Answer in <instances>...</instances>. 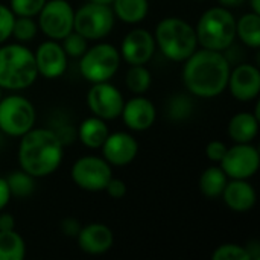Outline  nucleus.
<instances>
[{"label":"nucleus","mask_w":260,"mask_h":260,"mask_svg":"<svg viewBox=\"0 0 260 260\" xmlns=\"http://www.w3.org/2000/svg\"><path fill=\"white\" fill-rule=\"evenodd\" d=\"M212 260H251L245 245L239 244H222L219 245L213 254Z\"/></svg>","instance_id":"nucleus-31"},{"label":"nucleus","mask_w":260,"mask_h":260,"mask_svg":"<svg viewBox=\"0 0 260 260\" xmlns=\"http://www.w3.org/2000/svg\"><path fill=\"white\" fill-rule=\"evenodd\" d=\"M236 37L248 47H260V14L253 11L236 20Z\"/></svg>","instance_id":"nucleus-24"},{"label":"nucleus","mask_w":260,"mask_h":260,"mask_svg":"<svg viewBox=\"0 0 260 260\" xmlns=\"http://www.w3.org/2000/svg\"><path fill=\"white\" fill-rule=\"evenodd\" d=\"M227 152V145L221 140H212L206 146V155L210 161L219 163Z\"/></svg>","instance_id":"nucleus-34"},{"label":"nucleus","mask_w":260,"mask_h":260,"mask_svg":"<svg viewBox=\"0 0 260 260\" xmlns=\"http://www.w3.org/2000/svg\"><path fill=\"white\" fill-rule=\"evenodd\" d=\"M195 32L201 47L225 52L236 40V17L227 8H209L200 17Z\"/></svg>","instance_id":"nucleus-5"},{"label":"nucleus","mask_w":260,"mask_h":260,"mask_svg":"<svg viewBox=\"0 0 260 260\" xmlns=\"http://www.w3.org/2000/svg\"><path fill=\"white\" fill-rule=\"evenodd\" d=\"M12 195H11V190H9V186L6 183V178L0 177V212L9 204Z\"/></svg>","instance_id":"nucleus-37"},{"label":"nucleus","mask_w":260,"mask_h":260,"mask_svg":"<svg viewBox=\"0 0 260 260\" xmlns=\"http://www.w3.org/2000/svg\"><path fill=\"white\" fill-rule=\"evenodd\" d=\"M76 241L84 253L99 256L111 250L114 244V235L108 225L101 222H91L85 227H81Z\"/></svg>","instance_id":"nucleus-18"},{"label":"nucleus","mask_w":260,"mask_h":260,"mask_svg":"<svg viewBox=\"0 0 260 260\" xmlns=\"http://www.w3.org/2000/svg\"><path fill=\"white\" fill-rule=\"evenodd\" d=\"M227 88L241 102L253 101L260 93V72L253 64H239L230 70Z\"/></svg>","instance_id":"nucleus-16"},{"label":"nucleus","mask_w":260,"mask_h":260,"mask_svg":"<svg viewBox=\"0 0 260 260\" xmlns=\"http://www.w3.org/2000/svg\"><path fill=\"white\" fill-rule=\"evenodd\" d=\"M230 70V61L224 52L201 47L184 61L181 76L190 94L212 99L227 90Z\"/></svg>","instance_id":"nucleus-1"},{"label":"nucleus","mask_w":260,"mask_h":260,"mask_svg":"<svg viewBox=\"0 0 260 260\" xmlns=\"http://www.w3.org/2000/svg\"><path fill=\"white\" fill-rule=\"evenodd\" d=\"M229 177L221 166H209L200 177V190L206 198H219L227 186Z\"/></svg>","instance_id":"nucleus-23"},{"label":"nucleus","mask_w":260,"mask_h":260,"mask_svg":"<svg viewBox=\"0 0 260 260\" xmlns=\"http://www.w3.org/2000/svg\"><path fill=\"white\" fill-rule=\"evenodd\" d=\"M123 104L125 99L122 91L110 81L93 84L87 93V105L90 111L93 116H98L105 122L120 117Z\"/></svg>","instance_id":"nucleus-12"},{"label":"nucleus","mask_w":260,"mask_h":260,"mask_svg":"<svg viewBox=\"0 0 260 260\" xmlns=\"http://www.w3.org/2000/svg\"><path fill=\"white\" fill-rule=\"evenodd\" d=\"M120 62L122 58L117 47L108 43H98L79 58V73L91 84L105 82L117 73Z\"/></svg>","instance_id":"nucleus-6"},{"label":"nucleus","mask_w":260,"mask_h":260,"mask_svg":"<svg viewBox=\"0 0 260 260\" xmlns=\"http://www.w3.org/2000/svg\"><path fill=\"white\" fill-rule=\"evenodd\" d=\"M46 0H9V8L17 17H37Z\"/></svg>","instance_id":"nucleus-32"},{"label":"nucleus","mask_w":260,"mask_h":260,"mask_svg":"<svg viewBox=\"0 0 260 260\" xmlns=\"http://www.w3.org/2000/svg\"><path fill=\"white\" fill-rule=\"evenodd\" d=\"M120 117L131 131L142 133L154 125L157 119V110L152 101L143 94H136L123 104Z\"/></svg>","instance_id":"nucleus-17"},{"label":"nucleus","mask_w":260,"mask_h":260,"mask_svg":"<svg viewBox=\"0 0 260 260\" xmlns=\"http://www.w3.org/2000/svg\"><path fill=\"white\" fill-rule=\"evenodd\" d=\"M38 78L34 52L23 43L0 44V88L24 90Z\"/></svg>","instance_id":"nucleus-3"},{"label":"nucleus","mask_w":260,"mask_h":260,"mask_svg":"<svg viewBox=\"0 0 260 260\" xmlns=\"http://www.w3.org/2000/svg\"><path fill=\"white\" fill-rule=\"evenodd\" d=\"M88 2L101 3V5H111V3H113V0H88Z\"/></svg>","instance_id":"nucleus-42"},{"label":"nucleus","mask_w":260,"mask_h":260,"mask_svg":"<svg viewBox=\"0 0 260 260\" xmlns=\"http://www.w3.org/2000/svg\"><path fill=\"white\" fill-rule=\"evenodd\" d=\"M102 157L114 168L128 166L139 154V143L129 133L116 131L110 133L101 146Z\"/></svg>","instance_id":"nucleus-15"},{"label":"nucleus","mask_w":260,"mask_h":260,"mask_svg":"<svg viewBox=\"0 0 260 260\" xmlns=\"http://www.w3.org/2000/svg\"><path fill=\"white\" fill-rule=\"evenodd\" d=\"M248 254H250V259L251 260H259L260 259V244L257 241H250L247 245H245Z\"/></svg>","instance_id":"nucleus-39"},{"label":"nucleus","mask_w":260,"mask_h":260,"mask_svg":"<svg viewBox=\"0 0 260 260\" xmlns=\"http://www.w3.org/2000/svg\"><path fill=\"white\" fill-rule=\"evenodd\" d=\"M37 32H38V23H35L34 17H17L15 15L11 37H14L18 43L24 44V43L34 40Z\"/></svg>","instance_id":"nucleus-29"},{"label":"nucleus","mask_w":260,"mask_h":260,"mask_svg":"<svg viewBox=\"0 0 260 260\" xmlns=\"http://www.w3.org/2000/svg\"><path fill=\"white\" fill-rule=\"evenodd\" d=\"M200 2H201V0H200Z\"/></svg>","instance_id":"nucleus-45"},{"label":"nucleus","mask_w":260,"mask_h":260,"mask_svg":"<svg viewBox=\"0 0 260 260\" xmlns=\"http://www.w3.org/2000/svg\"><path fill=\"white\" fill-rule=\"evenodd\" d=\"M26 256V244L15 230L0 232V260H23Z\"/></svg>","instance_id":"nucleus-25"},{"label":"nucleus","mask_w":260,"mask_h":260,"mask_svg":"<svg viewBox=\"0 0 260 260\" xmlns=\"http://www.w3.org/2000/svg\"><path fill=\"white\" fill-rule=\"evenodd\" d=\"M105 192L114 198V200H120L126 195V184L125 181H122L120 178H114L111 177V180L108 181V184L105 186Z\"/></svg>","instance_id":"nucleus-35"},{"label":"nucleus","mask_w":260,"mask_h":260,"mask_svg":"<svg viewBox=\"0 0 260 260\" xmlns=\"http://www.w3.org/2000/svg\"><path fill=\"white\" fill-rule=\"evenodd\" d=\"M34 58L38 76L46 79H56L67 70L69 56L66 55L61 43L56 40H47L41 43L34 52Z\"/></svg>","instance_id":"nucleus-14"},{"label":"nucleus","mask_w":260,"mask_h":260,"mask_svg":"<svg viewBox=\"0 0 260 260\" xmlns=\"http://www.w3.org/2000/svg\"><path fill=\"white\" fill-rule=\"evenodd\" d=\"M59 227H61L62 235H66L69 238H76L81 230V222L75 218H66L61 221Z\"/></svg>","instance_id":"nucleus-36"},{"label":"nucleus","mask_w":260,"mask_h":260,"mask_svg":"<svg viewBox=\"0 0 260 260\" xmlns=\"http://www.w3.org/2000/svg\"><path fill=\"white\" fill-rule=\"evenodd\" d=\"M114 12L111 5L87 2L75 11L73 30L85 37L88 41L105 38L114 27Z\"/></svg>","instance_id":"nucleus-8"},{"label":"nucleus","mask_w":260,"mask_h":260,"mask_svg":"<svg viewBox=\"0 0 260 260\" xmlns=\"http://www.w3.org/2000/svg\"><path fill=\"white\" fill-rule=\"evenodd\" d=\"M37 113L32 102L21 94L2 96L0 131L8 137H21L35 126Z\"/></svg>","instance_id":"nucleus-7"},{"label":"nucleus","mask_w":260,"mask_h":260,"mask_svg":"<svg viewBox=\"0 0 260 260\" xmlns=\"http://www.w3.org/2000/svg\"><path fill=\"white\" fill-rule=\"evenodd\" d=\"M6 183L9 186L11 195L17 198H27L35 190V178L23 169L11 172L6 177Z\"/></svg>","instance_id":"nucleus-27"},{"label":"nucleus","mask_w":260,"mask_h":260,"mask_svg":"<svg viewBox=\"0 0 260 260\" xmlns=\"http://www.w3.org/2000/svg\"><path fill=\"white\" fill-rule=\"evenodd\" d=\"M192 111H193V101L187 94L178 93V94H175V96H172L169 99L168 117L171 120H175V122L186 120L187 117H190Z\"/></svg>","instance_id":"nucleus-28"},{"label":"nucleus","mask_w":260,"mask_h":260,"mask_svg":"<svg viewBox=\"0 0 260 260\" xmlns=\"http://www.w3.org/2000/svg\"><path fill=\"white\" fill-rule=\"evenodd\" d=\"M259 117L250 111L235 114L229 122V136L235 143H251L259 133Z\"/></svg>","instance_id":"nucleus-20"},{"label":"nucleus","mask_w":260,"mask_h":260,"mask_svg":"<svg viewBox=\"0 0 260 260\" xmlns=\"http://www.w3.org/2000/svg\"><path fill=\"white\" fill-rule=\"evenodd\" d=\"M114 17L128 24L143 21L149 12L148 0H113L111 3Z\"/></svg>","instance_id":"nucleus-22"},{"label":"nucleus","mask_w":260,"mask_h":260,"mask_svg":"<svg viewBox=\"0 0 260 260\" xmlns=\"http://www.w3.org/2000/svg\"><path fill=\"white\" fill-rule=\"evenodd\" d=\"M152 84V75L145 67V64L139 66H129L126 76H125V85L128 90L134 94H145Z\"/></svg>","instance_id":"nucleus-26"},{"label":"nucleus","mask_w":260,"mask_h":260,"mask_svg":"<svg viewBox=\"0 0 260 260\" xmlns=\"http://www.w3.org/2000/svg\"><path fill=\"white\" fill-rule=\"evenodd\" d=\"M37 17L38 27L49 40L61 41L73 30L75 9L67 0H46Z\"/></svg>","instance_id":"nucleus-10"},{"label":"nucleus","mask_w":260,"mask_h":260,"mask_svg":"<svg viewBox=\"0 0 260 260\" xmlns=\"http://www.w3.org/2000/svg\"><path fill=\"white\" fill-rule=\"evenodd\" d=\"M70 177L82 190L102 192L113 177V166L104 157L84 155L73 163Z\"/></svg>","instance_id":"nucleus-9"},{"label":"nucleus","mask_w":260,"mask_h":260,"mask_svg":"<svg viewBox=\"0 0 260 260\" xmlns=\"http://www.w3.org/2000/svg\"><path fill=\"white\" fill-rule=\"evenodd\" d=\"M219 6L227 8V9H233V8H239L242 5L247 3V0H218Z\"/></svg>","instance_id":"nucleus-40"},{"label":"nucleus","mask_w":260,"mask_h":260,"mask_svg":"<svg viewBox=\"0 0 260 260\" xmlns=\"http://www.w3.org/2000/svg\"><path fill=\"white\" fill-rule=\"evenodd\" d=\"M154 40L161 53L175 62H184L198 49L195 27L180 17L160 20L155 26Z\"/></svg>","instance_id":"nucleus-4"},{"label":"nucleus","mask_w":260,"mask_h":260,"mask_svg":"<svg viewBox=\"0 0 260 260\" xmlns=\"http://www.w3.org/2000/svg\"><path fill=\"white\" fill-rule=\"evenodd\" d=\"M64 145L52 128H32L20 137V169L34 178L52 175L61 165Z\"/></svg>","instance_id":"nucleus-2"},{"label":"nucleus","mask_w":260,"mask_h":260,"mask_svg":"<svg viewBox=\"0 0 260 260\" xmlns=\"http://www.w3.org/2000/svg\"><path fill=\"white\" fill-rule=\"evenodd\" d=\"M76 134L84 146L90 149H99L108 137L110 131L104 119L98 116H90L79 123Z\"/></svg>","instance_id":"nucleus-21"},{"label":"nucleus","mask_w":260,"mask_h":260,"mask_svg":"<svg viewBox=\"0 0 260 260\" xmlns=\"http://www.w3.org/2000/svg\"><path fill=\"white\" fill-rule=\"evenodd\" d=\"M14 20L15 15L11 11V8L0 3V44H3L8 38H11Z\"/></svg>","instance_id":"nucleus-33"},{"label":"nucleus","mask_w":260,"mask_h":260,"mask_svg":"<svg viewBox=\"0 0 260 260\" xmlns=\"http://www.w3.org/2000/svg\"><path fill=\"white\" fill-rule=\"evenodd\" d=\"M15 230V219L11 213H0V232H9Z\"/></svg>","instance_id":"nucleus-38"},{"label":"nucleus","mask_w":260,"mask_h":260,"mask_svg":"<svg viewBox=\"0 0 260 260\" xmlns=\"http://www.w3.org/2000/svg\"><path fill=\"white\" fill-rule=\"evenodd\" d=\"M61 41H62L61 46H62L66 55L70 58H81L84 55V52L88 49V40L85 37H82L81 34H78L76 30H72Z\"/></svg>","instance_id":"nucleus-30"},{"label":"nucleus","mask_w":260,"mask_h":260,"mask_svg":"<svg viewBox=\"0 0 260 260\" xmlns=\"http://www.w3.org/2000/svg\"><path fill=\"white\" fill-rule=\"evenodd\" d=\"M227 207L233 212L244 213L254 207L256 204V190L248 180H230L221 195Z\"/></svg>","instance_id":"nucleus-19"},{"label":"nucleus","mask_w":260,"mask_h":260,"mask_svg":"<svg viewBox=\"0 0 260 260\" xmlns=\"http://www.w3.org/2000/svg\"><path fill=\"white\" fill-rule=\"evenodd\" d=\"M3 136H5V134H3V133L0 131V145H2V139H3Z\"/></svg>","instance_id":"nucleus-43"},{"label":"nucleus","mask_w":260,"mask_h":260,"mask_svg":"<svg viewBox=\"0 0 260 260\" xmlns=\"http://www.w3.org/2000/svg\"><path fill=\"white\" fill-rule=\"evenodd\" d=\"M155 47L157 44L154 40V34H151L148 29L136 27L123 37L119 52L120 58L125 62H128L129 66H139L151 61L155 53Z\"/></svg>","instance_id":"nucleus-13"},{"label":"nucleus","mask_w":260,"mask_h":260,"mask_svg":"<svg viewBox=\"0 0 260 260\" xmlns=\"http://www.w3.org/2000/svg\"><path fill=\"white\" fill-rule=\"evenodd\" d=\"M219 166L230 180H250L259 171V151L251 143H236L227 148Z\"/></svg>","instance_id":"nucleus-11"},{"label":"nucleus","mask_w":260,"mask_h":260,"mask_svg":"<svg viewBox=\"0 0 260 260\" xmlns=\"http://www.w3.org/2000/svg\"><path fill=\"white\" fill-rule=\"evenodd\" d=\"M2 96H3V94H2V88H0V99H2Z\"/></svg>","instance_id":"nucleus-44"},{"label":"nucleus","mask_w":260,"mask_h":260,"mask_svg":"<svg viewBox=\"0 0 260 260\" xmlns=\"http://www.w3.org/2000/svg\"><path fill=\"white\" fill-rule=\"evenodd\" d=\"M247 2H248V5H250L253 12L260 14V0H247Z\"/></svg>","instance_id":"nucleus-41"}]
</instances>
